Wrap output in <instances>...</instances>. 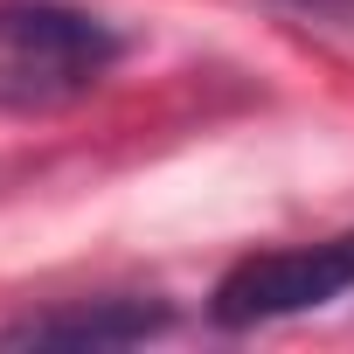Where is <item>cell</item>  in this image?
Segmentation results:
<instances>
[{
	"instance_id": "6da1fadb",
	"label": "cell",
	"mask_w": 354,
	"mask_h": 354,
	"mask_svg": "<svg viewBox=\"0 0 354 354\" xmlns=\"http://www.w3.org/2000/svg\"><path fill=\"white\" fill-rule=\"evenodd\" d=\"M125 56V35L70 0H0V111H63Z\"/></svg>"
},
{
	"instance_id": "7a4b0ae2",
	"label": "cell",
	"mask_w": 354,
	"mask_h": 354,
	"mask_svg": "<svg viewBox=\"0 0 354 354\" xmlns=\"http://www.w3.org/2000/svg\"><path fill=\"white\" fill-rule=\"evenodd\" d=\"M347 292H354V230L326 236V243L236 257L216 278V292H209V319L223 333H250V326H278V319L319 313V306H333Z\"/></svg>"
},
{
	"instance_id": "3957f363",
	"label": "cell",
	"mask_w": 354,
	"mask_h": 354,
	"mask_svg": "<svg viewBox=\"0 0 354 354\" xmlns=\"http://www.w3.org/2000/svg\"><path fill=\"white\" fill-rule=\"evenodd\" d=\"M167 326H174V313L160 299H77V306L0 326V347H132Z\"/></svg>"
},
{
	"instance_id": "277c9868",
	"label": "cell",
	"mask_w": 354,
	"mask_h": 354,
	"mask_svg": "<svg viewBox=\"0 0 354 354\" xmlns=\"http://www.w3.org/2000/svg\"><path fill=\"white\" fill-rule=\"evenodd\" d=\"M299 8H326V0H299Z\"/></svg>"
}]
</instances>
